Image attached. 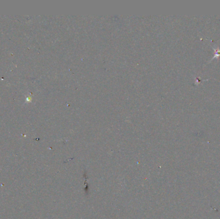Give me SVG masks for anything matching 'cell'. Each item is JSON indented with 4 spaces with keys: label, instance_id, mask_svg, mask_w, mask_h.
Returning <instances> with one entry per match:
<instances>
[{
    "label": "cell",
    "instance_id": "1",
    "mask_svg": "<svg viewBox=\"0 0 220 219\" xmlns=\"http://www.w3.org/2000/svg\"><path fill=\"white\" fill-rule=\"evenodd\" d=\"M213 50H214V55L213 58H212L211 60H210V61L212 60L213 59H219L220 57V48H213Z\"/></svg>",
    "mask_w": 220,
    "mask_h": 219
}]
</instances>
